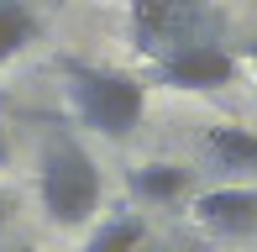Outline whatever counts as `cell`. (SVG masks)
Listing matches in <instances>:
<instances>
[{
    "mask_svg": "<svg viewBox=\"0 0 257 252\" xmlns=\"http://www.w3.org/2000/svg\"><path fill=\"white\" fill-rule=\"evenodd\" d=\"M63 100H68V116L105 142H126L147 116L142 74L105 68V63H63Z\"/></svg>",
    "mask_w": 257,
    "mask_h": 252,
    "instance_id": "obj_1",
    "label": "cell"
},
{
    "mask_svg": "<svg viewBox=\"0 0 257 252\" xmlns=\"http://www.w3.org/2000/svg\"><path fill=\"white\" fill-rule=\"evenodd\" d=\"M37 200H42V215H48L58 231H79V226H89L100 215V200H105L100 168L74 137H48L42 142Z\"/></svg>",
    "mask_w": 257,
    "mask_h": 252,
    "instance_id": "obj_2",
    "label": "cell"
},
{
    "mask_svg": "<svg viewBox=\"0 0 257 252\" xmlns=\"http://www.w3.org/2000/svg\"><path fill=\"white\" fill-rule=\"evenodd\" d=\"M236 74H241L236 53H226L220 42H189V48L153 58L142 84H163V89H179V95H215V89L236 84Z\"/></svg>",
    "mask_w": 257,
    "mask_h": 252,
    "instance_id": "obj_3",
    "label": "cell"
},
{
    "mask_svg": "<svg viewBox=\"0 0 257 252\" xmlns=\"http://www.w3.org/2000/svg\"><path fill=\"white\" fill-rule=\"evenodd\" d=\"M189 215H194L200 231L226 236V242H241V236L257 231V184H220V189H205V194H194Z\"/></svg>",
    "mask_w": 257,
    "mask_h": 252,
    "instance_id": "obj_4",
    "label": "cell"
},
{
    "mask_svg": "<svg viewBox=\"0 0 257 252\" xmlns=\"http://www.w3.org/2000/svg\"><path fill=\"white\" fill-rule=\"evenodd\" d=\"M189 184H194V174L184 163H137L126 174V189L142 205H173V200L189 194Z\"/></svg>",
    "mask_w": 257,
    "mask_h": 252,
    "instance_id": "obj_5",
    "label": "cell"
},
{
    "mask_svg": "<svg viewBox=\"0 0 257 252\" xmlns=\"http://www.w3.org/2000/svg\"><path fill=\"white\" fill-rule=\"evenodd\" d=\"M205 153L215 168H226V174H257V132H247V126H210L205 132Z\"/></svg>",
    "mask_w": 257,
    "mask_h": 252,
    "instance_id": "obj_6",
    "label": "cell"
},
{
    "mask_svg": "<svg viewBox=\"0 0 257 252\" xmlns=\"http://www.w3.org/2000/svg\"><path fill=\"white\" fill-rule=\"evenodd\" d=\"M153 236H147V221L137 210H115L100 221V231H89V242L79 252H142Z\"/></svg>",
    "mask_w": 257,
    "mask_h": 252,
    "instance_id": "obj_7",
    "label": "cell"
},
{
    "mask_svg": "<svg viewBox=\"0 0 257 252\" xmlns=\"http://www.w3.org/2000/svg\"><path fill=\"white\" fill-rule=\"evenodd\" d=\"M37 37H42L37 11L21 6V0H0V63H11L16 53H27Z\"/></svg>",
    "mask_w": 257,
    "mask_h": 252,
    "instance_id": "obj_8",
    "label": "cell"
},
{
    "mask_svg": "<svg viewBox=\"0 0 257 252\" xmlns=\"http://www.w3.org/2000/svg\"><path fill=\"white\" fill-rule=\"evenodd\" d=\"M11 210H16V194H11L6 184H0V226H6V221H11Z\"/></svg>",
    "mask_w": 257,
    "mask_h": 252,
    "instance_id": "obj_9",
    "label": "cell"
},
{
    "mask_svg": "<svg viewBox=\"0 0 257 252\" xmlns=\"http://www.w3.org/2000/svg\"><path fill=\"white\" fill-rule=\"evenodd\" d=\"M241 63L252 68V79H257V42H247V53H241Z\"/></svg>",
    "mask_w": 257,
    "mask_h": 252,
    "instance_id": "obj_10",
    "label": "cell"
},
{
    "mask_svg": "<svg viewBox=\"0 0 257 252\" xmlns=\"http://www.w3.org/2000/svg\"><path fill=\"white\" fill-rule=\"evenodd\" d=\"M0 163H6V137H0Z\"/></svg>",
    "mask_w": 257,
    "mask_h": 252,
    "instance_id": "obj_11",
    "label": "cell"
},
{
    "mask_svg": "<svg viewBox=\"0 0 257 252\" xmlns=\"http://www.w3.org/2000/svg\"><path fill=\"white\" fill-rule=\"evenodd\" d=\"M142 252H158V247H153V242H147V247H142Z\"/></svg>",
    "mask_w": 257,
    "mask_h": 252,
    "instance_id": "obj_12",
    "label": "cell"
},
{
    "mask_svg": "<svg viewBox=\"0 0 257 252\" xmlns=\"http://www.w3.org/2000/svg\"><path fill=\"white\" fill-rule=\"evenodd\" d=\"M58 6H63V0H58Z\"/></svg>",
    "mask_w": 257,
    "mask_h": 252,
    "instance_id": "obj_13",
    "label": "cell"
}]
</instances>
